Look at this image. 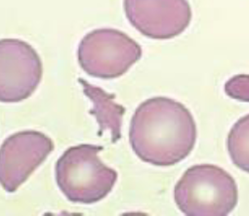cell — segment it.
Returning <instances> with one entry per match:
<instances>
[{
  "mask_svg": "<svg viewBox=\"0 0 249 216\" xmlns=\"http://www.w3.org/2000/svg\"><path fill=\"white\" fill-rule=\"evenodd\" d=\"M196 126L187 108L167 97L143 102L134 113L129 129L133 152L156 166H171L184 161L194 150Z\"/></svg>",
  "mask_w": 249,
  "mask_h": 216,
  "instance_id": "obj_1",
  "label": "cell"
},
{
  "mask_svg": "<svg viewBox=\"0 0 249 216\" xmlns=\"http://www.w3.org/2000/svg\"><path fill=\"white\" fill-rule=\"evenodd\" d=\"M103 149L97 145H77L66 150L57 161L56 182L70 201L96 203L113 189L117 172L104 164L98 157Z\"/></svg>",
  "mask_w": 249,
  "mask_h": 216,
  "instance_id": "obj_2",
  "label": "cell"
},
{
  "mask_svg": "<svg viewBox=\"0 0 249 216\" xmlns=\"http://www.w3.org/2000/svg\"><path fill=\"white\" fill-rule=\"evenodd\" d=\"M174 199L188 216H226L237 204L238 190L234 179L223 168L196 164L177 182Z\"/></svg>",
  "mask_w": 249,
  "mask_h": 216,
  "instance_id": "obj_3",
  "label": "cell"
},
{
  "mask_svg": "<svg viewBox=\"0 0 249 216\" xmlns=\"http://www.w3.org/2000/svg\"><path fill=\"white\" fill-rule=\"evenodd\" d=\"M142 57L141 46L126 34L115 29H97L81 39L77 59L89 75L113 79L123 75Z\"/></svg>",
  "mask_w": 249,
  "mask_h": 216,
  "instance_id": "obj_4",
  "label": "cell"
},
{
  "mask_svg": "<svg viewBox=\"0 0 249 216\" xmlns=\"http://www.w3.org/2000/svg\"><path fill=\"white\" fill-rule=\"evenodd\" d=\"M42 62L24 40L0 39V102L19 103L30 98L42 79Z\"/></svg>",
  "mask_w": 249,
  "mask_h": 216,
  "instance_id": "obj_5",
  "label": "cell"
},
{
  "mask_svg": "<svg viewBox=\"0 0 249 216\" xmlns=\"http://www.w3.org/2000/svg\"><path fill=\"white\" fill-rule=\"evenodd\" d=\"M53 150V141L39 131H21L6 138L0 146V186L7 193L16 192Z\"/></svg>",
  "mask_w": 249,
  "mask_h": 216,
  "instance_id": "obj_6",
  "label": "cell"
},
{
  "mask_svg": "<svg viewBox=\"0 0 249 216\" xmlns=\"http://www.w3.org/2000/svg\"><path fill=\"white\" fill-rule=\"evenodd\" d=\"M123 8L139 33L156 40L180 36L193 17L188 0H123Z\"/></svg>",
  "mask_w": 249,
  "mask_h": 216,
  "instance_id": "obj_7",
  "label": "cell"
},
{
  "mask_svg": "<svg viewBox=\"0 0 249 216\" xmlns=\"http://www.w3.org/2000/svg\"><path fill=\"white\" fill-rule=\"evenodd\" d=\"M82 84L84 94L93 104L90 114L93 115L99 125V135L105 131H109L111 142L115 143L121 137L122 118L125 109L114 101V96L107 93L100 87L93 86L85 80L78 78Z\"/></svg>",
  "mask_w": 249,
  "mask_h": 216,
  "instance_id": "obj_8",
  "label": "cell"
},
{
  "mask_svg": "<svg viewBox=\"0 0 249 216\" xmlns=\"http://www.w3.org/2000/svg\"><path fill=\"white\" fill-rule=\"evenodd\" d=\"M227 148L231 162L249 173V115L233 125L228 135Z\"/></svg>",
  "mask_w": 249,
  "mask_h": 216,
  "instance_id": "obj_9",
  "label": "cell"
},
{
  "mask_svg": "<svg viewBox=\"0 0 249 216\" xmlns=\"http://www.w3.org/2000/svg\"><path fill=\"white\" fill-rule=\"evenodd\" d=\"M226 94L234 100L249 103V74H236L225 84Z\"/></svg>",
  "mask_w": 249,
  "mask_h": 216,
  "instance_id": "obj_10",
  "label": "cell"
}]
</instances>
